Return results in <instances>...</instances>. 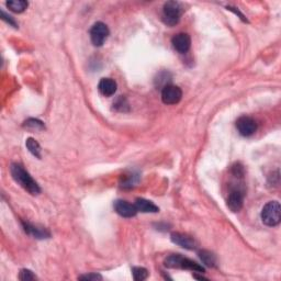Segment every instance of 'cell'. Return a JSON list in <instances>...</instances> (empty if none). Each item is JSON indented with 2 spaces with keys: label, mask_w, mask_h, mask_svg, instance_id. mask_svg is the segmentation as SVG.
Here are the masks:
<instances>
[{
  "label": "cell",
  "mask_w": 281,
  "mask_h": 281,
  "mask_svg": "<svg viewBox=\"0 0 281 281\" xmlns=\"http://www.w3.org/2000/svg\"><path fill=\"white\" fill-rule=\"evenodd\" d=\"M193 278L199 279V280H207V278L203 277V276H197V275H193Z\"/></svg>",
  "instance_id": "24"
},
{
  "label": "cell",
  "mask_w": 281,
  "mask_h": 281,
  "mask_svg": "<svg viewBox=\"0 0 281 281\" xmlns=\"http://www.w3.org/2000/svg\"><path fill=\"white\" fill-rule=\"evenodd\" d=\"M1 19H2L3 21H6L7 23H9L10 25H12V26H15V28H17V23H16V21L12 19V17L8 16L7 13H4L3 11H1Z\"/></svg>",
  "instance_id": "23"
},
{
  "label": "cell",
  "mask_w": 281,
  "mask_h": 281,
  "mask_svg": "<svg viewBox=\"0 0 281 281\" xmlns=\"http://www.w3.org/2000/svg\"><path fill=\"white\" fill-rule=\"evenodd\" d=\"M171 44L174 48L180 54L187 53L191 47V39L187 33H178L171 39Z\"/></svg>",
  "instance_id": "10"
},
{
  "label": "cell",
  "mask_w": 281,
  "mask_h": 281,
  "mask_svg": "<svg viewBox=\"0 0 281 281\" xmlns=\"http://www.w3.org/2000/svg\"><path fill=\"white\" fill-rule=\"evenodd\" d=\"M261 221L267 226H277L281 221V208L278 201H269L261 210Z\"/></svg>",
  "instance_id": "3"
},
{
  "label": "cell",
  "mask_w": 281,
  "mask_h": 281,
  "mask_svg": "<svg viewBox=\"0 0 281 281\" xmlns=\"http://www.w3.org/2000/svg\"><path fill=\"white\" fill-rule=\"evenodd\" d=\"M110 31L103 22H96L90 29V39L94 47H102L108 39Z\"/></svg>",
  "instance_id": "5"
},
{
  "label": "cell",
  "mask_w": 281,
  "mask_h": 281,
  "mask_svg": "<svg viewBox=\"0 0 281 281\" xmlns=\"http://www.w3.org/2000/svg\"><path fill=\"white\" fill-rule=\"evenodd\" d=\"M232 173L235 177H243L244 175V169H243V167L239 165V164H236L235 166H233V168H232Z\"/></svg>",
  "instance_id": "22"
},
{
  "label": "cell",
  "mask_w": 281,
  "mask_h": 281,
  "mask_svg": "<svg viewBox=\"0 0 281 281\" xmlns=\"http://www.w3.org/2000/svg\"><path fill=\"white\" fill-rule=\"evenodd\" d=\"M117 85L116 83V80H113L111 78H102L98 84V89L99 93H100L102 96L110 97L112 94H115L117 92Z\"/></svg>",
  "instance_id": "13"
},
{
  "label": "cell",
  "mask_w": 281,
  "mask_h": 281,
  "mask_svg": "<svg viewBox=\"0 0 281 281\" xmlns=\"http://www.w3.org/2000/svg\"><path fill=\"white\" fill-rule=\"evenodd\" d=\"M22 225H23L25 233H28L34 238L45 239V238H49V236H51L49 231L47 229L43 228V226L29 223V222H22Z\"/></svg>",
  "instance_id": "11"
},
{
  "label": "cell",
  "mask_w": 281,
  "mask_h": 281,
  "mask_svg": "<svg viewBox=\"0 0 281 281\" xmlns=\"http://www.w3.org/2000/svg\"><path fill=\"white\" fill-rule=\"evenodd\" d=\"M135 207H137L138 212L142 213H157L160 212V208H158L155 203L152 201L146 200L143 198H138L135 200Z\"/></svg>",
  "instance_id": "14"
},
{
  "label": "cell",
  "mask_w": 281,
  "mask_h": 281,
  "mask_svg": "<svg viewBox=\"0 0 281 281\" xmlns=\"http://www.w3.org/2000/svg\"><path fill=\"white\" fill-rule=\"evenodd\" d=\"M24 128L35 130V131H41L45 129V125L42 121H40L38 119H28L23 124Z\"/></svg>",
  "instance_id": "18"
},
{
  "label": "cell",
  "mask_w": 281,
  "mask_h": 281,
  "mask_svg": "<svg viewBox=\"0 0 281 281\" xmlns=\"http://www.w3.org/2000/svg\"><path fill=\"white\" fill-rule=\"evenodd\" d=\"M6 4L9 10L16 13L23 12L29 6L28 1L25 0H10V1H7Z\"/></svg>",
  "instance_id": "16"
},
{
  "label": "cell",
  "mask_w": 281,
  "mask_h": 281,
  "mask_svg": "<svg viewBox=\"0 0 281 281\" xmlns=\"http://www.w3.org/2000/svg\"><path fill=\"white\" fill-rule=\"evenodd\" d=\"M183 98V92L175 85H167L162 90V100L165 105H176Z\"/></svg>",
  "instance_id": "6"
},
{
  "label": "cell",
  "mask_w": 281,
  "mask_h": 281,
  "mask_svg": "<svg viewBox=\"0 0 281 281\" xmlns=\"http://www.w3.org/2000/svg\"><path fill=\"white\" fill-rule=\"evenodd\" d=\"M132 274L134 280L137 281H143L148 277V270L143 267H133Z\"/></svg>",
  "instance_id": "19"
},
{
  "label": "cell",
  "mask_w": 281,
  "mask_h": 281,
  "mask_svg": "<svg viewBox=\"0 0 281 281\" xmlns=\"http://www.w3.org/2000/svg\"><path fill=\"white\" fill-rule=\"evenodd\" d=\"M199 257H200L201 261L208 267H215L216 266V257L213 253L206 251V249H202V251H199L198 253Z\"/></svg>",
  "instance_id": "15"
},
{
  "label": "cell",
  "mask_w": 281,
  "mask_h": 281,
  "mask_svg": "<svg viewBox=\"0 0 281 281\" xmlns=\"http://www.w3.org/2000/svg\"><path fill=\"white\" fill-rule=\"evenodd\" d=\"M113 207H115V211L117 214L123 217H133L138 213L135 205H132V203L125 200H117Z\"/></svg>",
  "instance_id": "12"
},
{
  "label": "cell",
  "mask_w": 281,
  "mask_h": 281,
  "mask_svg": "<svg viewBox=\"0 0 281 281\" xmlns=\"http://www.w3.org/2000/svg\"><path fill=\"white\" fill-rule=\"evenodd\" d=\"M170 239H171V242L176 244V245H179L180 247L189 249V251L196 249L198 246L196 239L190 236V235L188 234L176 232L170 235Z\"/></svg>",
  "instance_id": "9"
},
{
  "label": "cell",
  "mask_w": 281,
  "mask_h": 281,
  "mask_svg": "<svg viewBox=\"0 0 281 281\" xmlns=\"http://www.w3.org/2000/svg\"><path fill=\"white\" fill-rule=\"evenodd\" d=\"M244 205V191L239 188H234L230 191L228 197V208L232 212L242 210Z\"/></svg>",
  "instance_id": "8"
},
{
  "label": "cell",
  "mask_w": 281,
  "mask_h": 281,
  "mask_svg": "<svg viewBox=\"0 0 281 281\" xmlns=\"http://www.w3.org/2000/svg\"><path fill=\"white\" fill-rule=\"evenodd\" d=\"M167 268L171 269H186L192 270L193 273H205V268L200 266L198 262L189 259L187 257H184L179 254H174V255L168 256L164 261Z\"/></svg>",
  "instance_id": "2"
},
{
  "label": "cell",
  "mask_w": 281,
  "mask_h": 281,
  "mask_svg": "<svg viewBox=\"0 0 281 281\" xmlns=\"http://www.w3.org/2000/svg\"><path fill=\"white\" fill-rule=\"evenodd\" d=\"M181 15H183V8H181L179 2L168 1L163 7L162 19L166 25L175 26L176 24H178Z\"/></svg>",
  "instance_id": "4"
},
{
  "label": "cell",
  "mask_w": 281,
  "mask_h": 281,
  "mask_svg": "<svg viewBox=\"0 0 281 281\" xmlns=\"http://www.w3.org/2000/svg\"><path fill=\"white\" fill-rule=\"evenodd\" d=\"M19 279L22 281H30V280H35L36 277L32 271L29 269H21L19 274Z\"/></svg>",
  "instance_id": "20"
},
{
  "label": "cell",
  "mask_w": 281,
  "mask_h": 281,
  "mask_svg": "<svg viewBox=\"0 0 281 281\" xmlns=\"http://www.w3.org/2000/svg\"><path fill=\"white\" fill-rule=\"evenodd\" d=\"M79 280H84V281H97V280H102V276L99 274H87V275H83L78 277Z\"/></svg>",
  "instance_id": "21"
},
{
  "label": "cell",
  "mask_w": 281,
  "mask_h": 281,
  "mask_svg": "<svg viewBox=\"0 0 281 281\" xmlns=\"http://www.w3.org/2000/svg\"><path fill=\"white\" fill-rule=\"evenodd\" d=\"M11 176L13 180L16 181L18 185H20L22 188L26 190L31 194H39L41 192V188L38 183L31 177V175L26 171L23 166L17 163H13L10 167Z\"/></svg>",
  "instance_id": "1"
},
{
  "label": "cell",
  "mask_w": 281,
  "mask_h": 281,
  "mask_svg": "<svg viewBox=\"0 0 281 281\" xmlns=\"http://www.w3.org/2000/svg\"><path fill=\"white\" fill-rule=\"evenodd\" d=\"M236 129L242 137L248 138L252 137L253 134H255V132L257 131V123L253 117L243 116L241 117H238L236 121Z\"/></svg>",
  "instance_id": "7"
},
{
  "label": "cell",
  "mask_w": 281,
  "mask_h": 281,
  "mask_svg": "<svg viewBox=\"0 0 281 281\" xmlns=\"http://www.w3.org/2000/svg\"><path fill=\"white\" fill-rule=\"evenodd\" d=\"M25 145H26V148L29 149V152L32 154L33 156L41 158V146L34 139L30 138V139L26 140Z\"/></svg>",
  "instance_id": "17"
}]
</instances>
